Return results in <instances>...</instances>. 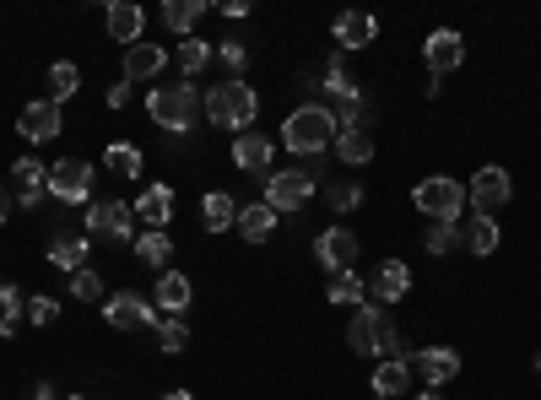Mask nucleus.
I'll list each match as a JSON object with an SVG mask.
<instances>
[{
  "mask_svg": "<svg viewBox=\"0 0 541 400\" xmlns=\"http://www.w3.org/2000/svg\"><path fill=\"white\" fill-rule=\"evenodd\" d=\"M103 163H109V173H120V179H141V152L125 141H114L109 152H103Z\"/></svg>",
  "mask_w": 541,
  "mask_h": 400,
  "instance_id": "31",
  "label": "nucleus"
},
{
  "mask_svg": "<svg viewBox=\"0 0 541 400\" xmlns=\"http://www.w3.org/2000/svg\"><path fill=\"white\" fill-rule=\"evenodd\" d=\"M422 60H428V76H433V82H444V76H450L455 65L466 60V38H460L455 28L428 33V44H422Z\"/></svg>",
  "mask_w": 541,
  "mask_h": 400,
  "instance_id": "9",
  "label": "nucleus"
},
{
  "mask_svg": "<svg viewBox=\"0 0 541 400\" xmlns=\"http://www.w3.org/2000/svg\"><path fill=\"white\" fill-rule=\"evenodd\" d=\"M33 400H55V384H38V390H33Z\"/></svg>",
  "mask_w": 541,
  "mask_h": 400,
  "instance_id": "43",
  "label": "nucleus"
},
{
  "mask_svg": "<svg viewBox=\"0 0 541 400\" xmlns=\"http://www.w3.org/2000/svg\"><path fill=\"white\" fill-rule=\"evenodd\" d=\"M190 298H195V287H190V276H179V271H163V282H157V309H163L168 319H184V309H190Z\"/></svg>",
  "mask_w": 541,
  "mask_h": 400,
  "instance_id": "20",
  "label": "nucleus"
},
{
  "mask_svg": "<svg viewBox=\"0 0 541 400\" xmlns=\"http://www.w3.org/2000/svg\"><path fill=\"white\" fill-rule=\"evenodd\" d=\"M509 195H514L509 190V173L498 168V163H487L477 179H471V190H466V200L477 206V217H493L498 206H509Z\"/></svg>",
  "mask_w": 541,
  "mask_h": 400,
  "instance_id": "11",
  "label": "nucleus"
},
{
  "mask_svg": "<svg viewBox=\"0 0 541 400\" xmlns=\"http://www.w3.org/2000/svg\"><path fill=\"white\" fill-rule=\"evenodd\" d=\"M6 217H11V195L0 190V222H6Z\"/></svg>",
  "mask_w": 541,
  "mask_h": 400,
  "instance_id": "44",
  "label": "nucleus"
},
{
  "mask_svg": "<svg viewBox=\"0 0 541 400\" xmlns=\"http://www.w3.org/2000/svg\"><path fill=\"white\" fill-rule=\"evenodd\" d=\"M136 260H141V265H168V260H174V244H168V233H141V238H136Z\"/></svg>",
  "mask_w": 541,
  "mask_h": 400,
  "instance_id": "33",
  "label": "nucleus"
},
{
  "mask_svg": "<svg viewBox=\"0 0 541 400\" xmlns=\"http://www.w3.org/2000/svg\"><path fill=\"white\" fill-rule=\"evenodd\" d=\"M55 314H60L55 298H28V319H33V325H55Z\"/></svg>",
  "mask_w": 541,
  "mask_h": 400,
  "instance_id": "40",
  "label": "nucleus"
},
{
  "mask_svg": "<svg viewBox=\"0 0 541 400\" xmlns=\"http://www.w3.org/2000/svg\"><path fill=\"white\" fill-rule=\"evenodd\" d=\"M406 384H412V363H406V357H390V363H379L374 368V395H401Z\"/></svg>",
  "mask_w": 541,
  "mask_h": 400,
  "instance_id": "26",
  "label": "nucleus"
},
{
  "mask_svg": "<svg viewBox=\"0 0 541 400\" xmlns=\"http://www.w3.org/2000/svg\"><path fill=\"white\" fill-rule=\"evenodd\" d=\"M331 33H336V44H341V49H368V44L379 38V22L368 17V11H341Z\"/></svg>",
  "mask_w": 541,
  "mask_h": 400,
  "instance_id": "19",
  "label": "nucleus"
},
{
  "mask_svg": "<svg viewBox=\"0 0 541 400\" xmlns=\"http://www.w3.org/2000/svg\"><path fill=\"white\" fill-rule=\"evenodd\" d=\"M103 319H109V330H147V325H157V309L141 292H114L103 303Z\"/></svg>",
  "mask_w": 541,
  "mask_h": 400,
  "instance_id": "10",
  "label": "nucleus"
},
{
  "mask_svg": "<svg viewBox=\"0 0 541 400\" xmlns=\"http://www.w3.org/2000/svg\"><path fill=\"white\" fill-rule=\"evenodd\" d=\"M417 400H444V395H439V390H428V395H417Z\"/></svg>",
  "mask_w": 541,
  "mask_h": 400,
  "instance_id": "46",
  "label": "nucleus"
},
{
  "mask_svg": "<svg viewBox=\"0 0 541 400\" xmlns=\"http://www.w3.org/2000/svg\"><path fill=\"white\" fill-rule=\"evenodd\" d=\"M309 195H314V168H282V173L271 168V179H266V206L271 211H298Z\"/></svg>",
  "mask_w": 541,
  "mask_h": 400,
  "instance_id": "7",
  "label": "nucleus"
},
{
  "mask_svg": "<svg viewBox=\"0 0 541 400\" xmlns=\"http://www.w3.org/2000/svg\"><path fill=\"white\" fill-rule=\"evenodd\" d=\"M11 190H17V206H22V211L44 206V195H49V168L38 163V157H22V163L11 168Z\"/></svg>",
  "mask_w": 541,
  "mask_h": 400,
  "instance_id": "13",
  "label": "nucleus"
},
{
  "mask_svg": "<svg viewBox=\"0 0 541 400\" xmlns=\"http://www.w3.org/2000/svg\"><path fill=\"white\" fill-rule=\"evenodd\" d=\"M71 400H82V395H71Z\"/></svg>",
  "mask_w": 541,
  "mask_h": 400,
  "instance_id": "48",
  "label": "nucleus"
},
{
  "mask_svg": "<svg viewBox=\"0 0 541 400\" xmlns=\"http://www.w3.org/2000/svg\"><path fill=\"white\" fill-rule=\"evenodd\" d=\"M163 400H195V395H190V390H168Z\"/></svg>",
  "mask_w": 541,
  "mask_h": 400,
  "instance_id": "45",
  "label": "nucleus"
},
{
  "mask_svg": "<svg viewBox=\"0 0 541 400\" xmlns=\"http://www.w3.org/2000/svg\"><path fill=\"white\" fill-rule=\"evenodd\" d=\"M412 373H422L433 390H444V384L460 373V352H455V346H422L417 363H412Z\"/></svg>",
  "mask_w": 541,
  "mask_h": 400,
  "instance_id": "14",
  "label": "nucleus"
},
{
  "mask_svg": "<svg viewBox=\"0 0 541 400\" xmlns=\"http://www.w3.org/2000/svg\"><path fill=\"white\" fill-rule=\"evenodd\" d=\"M71 292H76V298H82V303L103 298V282H98V271H87V265H82V271L71 276Z\"/></svg>",
  "mask_w": 541,
  "mask_h": 400,
  "instance_id": "39",
  "label": "nucleus"
},
{
  "mask_svg": "<svg viewBox=\"0 0 541 400\" xmlns=\"http://www.w3.org/2000/svg\"><path fill=\"white\" fill-rule=\"evenodd\" d=\"M17 130H22V136H28V141H55L60 136V130H65V119H60V103H28V109H22L17 114Z\"/></svg>",
  "mask_w": 541,
  "mask_h": 400,
  "instance_id": "15",
  "label": "nucleus"
},
{
  "mask_svg": "<svg viewBox=\"0 0 541 400\" xmlns=\"http://www.w3.org/2000/svg\"><path fill=\"white\" fill-rule=\"evenodd\" d=\"M368 292H374L379 303H401L406 292H412V271H406L401 260H385L374 276H368Z\"/></svg>",
  "mask_w": 541,
  "mask_h": 400,
  "instance_id": "18",
  "label": "nucleus"
},
{
  "mask_svg": "<svg viewBox=\"0 0 541 400\" xmlns=\"http://www.w3.org/2000/svg\"><path fill=\"white\" fill-rule=\"evenodd\" d=\"M206 103H201V87L195 82H179V87H157L152 98H147V114H152V125L157 130H190L195 125V114H201Z\"/></svg>",
  "mask_w": 541,
  "mask_h": 400,
  "instance_id": "4",
  "label": "nucleus"
},
{
  "mask_svg": "<svg viewBox=\"0 0 541 400\" xmlns=\"http://www.w3.org/2000/svg\"><path fill=\"white\" fill-rule=\"evenodd\" d=\"M76 87H82V71H76L71 60H55V65H49V103H65Z\"/></svg>",
  "mask_w": 541,
  "mask_h": 400,
  "instance_id": "29",
  "label": "nucleus"
},
{
  "mask_svg": "<svg viewBox=\"0 0 541 400\" xmlns=\"http://www.w3.org/2000/svg\"><path fill=\"white\" fill-rule=\"evenodd\" d=\"M168 65V55L157 44H147V38H141V44H130L125 49V82H147V76H157Z\"/></svg>",
  "mask_w": 541,
  "mask_h": 400,
  "instance_id": "22",
  "label": "nucleus"
},
{
  "mask_svg": "<svg viewBox=\"0 0 541 400\" xmlns=\"http://www.w3.org/2000/svg\"><path fill=\"white\" fill-rule=\"evenodd\" d=\"M336 136H341L336 114H331V109H320V103L298 109V114L282 125V146H287V152H298V157H320L325 146H336Z\"/></svg>",
  "mask_w": 541,
  "mask_h": 400,
  "instance_id": "2",
  "label": "nucleus"
},
{
  "mask_svg": "<svg viewBox=\"0 0 541 400\" xmlns=\"http://www.w3.org/2000/svg\"><path fill=\"white\" fill-rule=\"evenodd\" d=\"M412 200H417L422 217H433V222H460V211H466V190H460L455 179H444V173L422 179L412 190Z\"/></svg>",
  "mask_w": 541,
  "mask_h": 400,
  "instance_id": "6",
  "label": "nucleus"
},
{
  "mask_svg": "<svg viewBox=\"0 0 541 400\" xmlns=\"http://www.w3.org/2000/svg\"><path fill=\"white\" fill-rule=\"evenodd\" d=\"M136 217L147 222V233H163L168 217H174V190H168V184H147L136 200Z\"/></svg>",
  "mask_w": 541,
  "mask_h": 400,
  "instance_id": "17",
  "label": "nucleus"
},
{
  "mask_svg": "<svg viewBox=\"0 0 541 400\" xmlns=\"http://www.w3.org/2000/svg\"><path fill=\"white\" fill-rule=\"evenodd\" d=\"M255 114H260V98H255V87H249L244 76L206 92V119L217 130H244V125H255Z\"/></svg>",
  "mask_w": 541,
  "mask_h": 400,
  "instance_id": "3",
  "label": "nucleus"
},
{
  "mask_svg": "<svg viewBox=\"0 0 541 400\" xmlns=\"http://www.w3.org/2000/svg\"><path fill=\"white\" fill-rule=\"evenodd\" d=\"M217 60L228 65V71H233V82H239V71L249 65V49H244V38H222V44H217Z\"/></svg>",
  "mask_w": 541,
  "mask_h": 400,
  "instance_id": "38",
  "label": "nucleus"
},
{
  "mask_svg": "<svg viewBox=\"0 0 541 400\" xmlns=\"http://www.w3.org/2000/svg\"><path fill=\"white\" fill-rule=\"evenodd\" d=\"M314 260L325 265V271H352L358 265V233H347V228H325L320 233V244H314Z\"/></svg>",
  "mask_w": 541,
  "mask_h": 400,
  "instance_id": "12",
  "label": "nucleus"
},
{
  "mask_svg": "<svg viewBox=\"0 0 541 400\" xmlns=\"http://www.w3.org/2000/svg\"><path fill=\"white\" fill-rule=\"evenodd\" d=\"M28 309V298H22L11 282H0V336H17V314Z\"/></svg>",
  "mask_w": 541,
  "mask_h": 400,
  "instance_id": "35",
  "label": "nucleus"
},
{
  "mask_svg": "<svg viewBox=\"0 0 541 400\" xmlns=\"http://www.w3.org/2000/svg\"><path fill=\"white\" fill-rule=\"evenodd\" d=\"M49 195L65 200V206H82V200L92 195V168L82 163V157H60V163L49 168Z\"/></svg>",
  "mask_w": 541,
  "mask_h": 400,
  "instance_id": "8",
  "label": "nucleus"
},
{
  "mask_svg": "<svg viewBox=\"0 0 541 400\" xmlns=\"http://www.w3.org/2000/svg\"><path fill=\"white\" fill-rule=\"evenodd\" d=\"M103 28H109L114 44H141V28H147V17H141L136 0H114V6L103 11Z\"/></svg>",
  "mask_w": 541,
  "mask_h": 400,
  "instance_id": "16",
  "label": "nucleus"
},
{
  "mask_svg": "<svg viewBox=\"0 0 541 400\" xmlns=\"http://www.w3.org/2000/svg\"><path fill=\"white\" fill-rule=\"evenodd\" d=\"M347 341H352V352L358 357H406V341H401V330L385 319V309L379 303H363L358 314H352V330H347Z\"/></svg>",
  "mask_w": 541,
  "mask_h": 400,
  "instance_id": "1",
  "label": "nucleus"
},
{
  "mask_svg": "<svg viewBox=\"0 0 541 400\" xmlns=\"http://www.w3.org/2000/svg\"><path fill=\"white\" fill-rule=\"evenodd\" d=\"M336 152H341V163H347V168H363L368 157H374V136H368L363 125H352V130H341V136H336Z\"/></svg>",
  "mask_w": 541,
  "mask_h": 400,
  "instance_id": "24",
  "label": "nucleus"
},
{
  "mask_svg": "<svg viewBox=\"0 0 541 400\" xmlns=\"http://www.w3.org/2000/svg\"><path fill=\"white\" fill-rule=\"evenodd\" d=\"M211 55H217V49H211L206 38H195V33L184 38V44H179V71H184V82H190L195 71H206V60H211Z\"/></svg>",
  "mask_w": 541,
  "mask_h": 400,
  "instance_id": "30",
  "label": "nucleus"
},
{
  "mask_svg": "<svg viewBox=\"0 0 541 400\" xmlns=\"http://www.w3.org/2000/svg\"><path fill=\"white\" fill-rule=\"evenodd\" d=\"M87 233L103 244H136V206L130 200H98L87 206Z\"/></svg>",
  "mask_w": 541,
  "mask_h": 400,
  "instance_id": "5",
  "label": "nucleus"
},
{
  "mask_svg": "<svg viewBox=\"0 0 541 400\" xmlns=\"http://www.w3.org/2000/svg\"><path fill=\"white\" fill-rule=\"evenodd\" d=\"M466 249H471V255H493V249H498V222L493 217H477V222H471V228H466Z\"/></svg>",
  "mask_w": 541,
  "mask_h": 400,
  "instance_id": "32",
  "label": "nucleus"
},
{
  "mask_svg": "<svg viewBox=\"0 0 541 400\" xmlns=\"http://www.w3.org/2000/svg\"><path fill=\"white\" fill-rule=\"evenodd\" d=\"M233 163H239L244 173H266L271 179V141L255 136V130H244V136L233 141Z\"/></svg>",
  "mask_w": 541,
  "mask_h": 400,
  "instance_id": "21",
  "label": "nucleus"
},
{
  "mask_svg": "<svg viewBox=\"0 0 541 400\" xmlns=\"http://www.w3.org/2000/svg\"><path fill=\"white\" fill-rule=\"evenodd\" d=\"M271 228H276V211L266 206V200H255V206H244V211H239V233L249 238V244H266Z\"/></svg>",
  "mask_w": 541,
  "mask_h": 400,
  "instance_id": "25",
  "label": "nucleus"
},
{
  "mask_svg": "<svg viewBox=\"0 0 541 400\" xmlns=\"http://www.w3.org/2000/svg\"><path fill=\"white\" fill-rule=\"evenodd\" d=\"M239 200H233V195H206V206H201V222H206V233H222V228H239Z\"/></svg>",
  "mask_w": 541,
  "mask_h": 400,
  "instance_id": "23",
  "label": "nucleus"
},
{
  "mask_svg": "<svg viewBox=\"0 0 541 400\" xmlns=\"http://www.w3.org/2000/svg\"><path fill=\"white\" fill-rule=\"evenodd\" d=\"M455 244H466V238H460V222H433V228H428V249H433V255H450Z\"/></svg>",
  "mask_w": 541,
  "mask_h": 400,
  "instance_id": "37",
  "label": "nucleus"
},
{
  "mask_svg": "<svg viewBox=\"0 0 541 400\" xmlns=\"http://www.w3.org/2000/svg\"><path fill=\"white\" fill-rule=\"evenodd\" d=\"M201 11H206V0H168V6H163V22H168L174 33L190 38V28L201 22Z\"/></svg>",
  "mask_w": 541,
  "mask_h": 400,
  "instance_id": "27",
  "label": "nucleus"
},
{
  "mask_svg": "<svg viewBox=\"0 0 541 400\" xmlns=\"http://www.w3.org/2000/svg\"><path fill=\"white\" fill-rule=\"evenodd\" d=\"M536 373H541V357H536Z\"/></svg>",
  "mask_w": 541,
  "mask_h": 400,
  "instance_id": "47",
  "label": "nucleus"
},
{
  "mask_svg": "<svg viewBox=\"0 0 541 400\" xmlns=\"http://www.w3.org/2000/svg\"><path fill=\"white\" fill-rule=\"evenodd\" d=\"M363 276L358 271H336L331 276V287H325V298H331V303H363Z\"/></svg>",
  "mask_w": 541,
  "mask_h": 400,
  "instance_id": "34",
  "label": "nucleus"
},
{
  "mask_svg": "<svg viewBox=\"0 0 541 400\" xmlns=\"http://www.w3.org/2000/svg\"><path fill=\"white\" fill-rule=\"evenodd\" d=\"M82 260H87V238H55L49 244V265H60V271H82Z\"/></svg>",
  "mask_w": 541,
  "mask_h": 400,
  "instance_id": "28",
  "label": "nucleus"
},
{
  "mask_svg": "<svg viewBox=\"0 0 541 400\" xmlns=\"http://www.w3.org/2000/svg\"><path fill=\"white\" fill-rule=\"evenodd\" d=\"M157 346H163V352H184V346H190V325H184V319H157Z\"/></svg>",
  "mask_w": 541,
  "mask_h": 400,
  "instance_id": "36",
  "label": "nucleus"
},
{
  "mask_svg": "<svg viewBox=\"0 0 541 400\" xmlns=\"http://www.w3.org/2000/svg\"><path fill=\"white\" fill-rule=\"evenodd\" d=\"M125 103H130V82H114L109 87V109H125Z\"/></svg>",
  "mask_w": 541,
  "mask_h": 400,
  "instance_id": "42",
  "label": "nucleus"
},
{
  "mask_svg": "<svg viewBox=\"0 0 541 400\" xmlns=\"http://www.w3.org/2000/svg\"><path fill=\"white\" fill-rule=\"evenodd\" d=\"M331 206H336V211L363 206V190H358V184H336V190H331Z\"/></svg>",
  "mask_w": 541,
  "mask_h": 400,
  "instance_id": "41",
  "label": "nucleus"
}]
</instances>
